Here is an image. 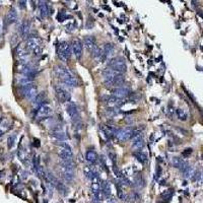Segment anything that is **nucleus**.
Returning a JSON list of instances; mask_svg holds the SVG:
<instances>
[{"mask_svg": "<svg viewBox=\"0 0 203 203\" xmlns=\"http://www.w3.org/2000/svg\"><path fill=\"white\" fill-rule=\"evenodd\" d=\"M54 73L57 78L62 81L65 86L70 87H76L78 86V80L75 75L71 72V70L68 69L64 65H56L54 67Z\"/></svg>", "mask_w": 203, "mask_h": 203, "instance_id": "obj_1", "label": "nucleus"}, {"mask_svg": "<svg viewBox=\"0 0 203 203\" xmlns=\"http://www.w3.org/2000/svg\"><path fill=\"white\" fill-rule=\"evenodd\" d=\"M66 111H67L68 116L70 117V119H71L74 128H75V129L80 128L81 119H80V115H79L78 107L76 106V104L73 103V102H70V103L67 105V107H66Z\"/></svg>", "mask_w": 203, "mask_h": 203, "instance_id": "obj_2", "label": "nucleus"}, {"mask_svg": "<svg viewBox=\"0 0 203 203\" xmlns=\"http://www.w3.org/2000/svg\"><path fill=\"white\" fill-rule=\"evenodd\" d=\"M71 54H72V49L68 42L62 41L59 43V45H57V56H58V58L61 61L66 62L71 57Z\"/></svg>", "mask_w": 203, "mask_h": 203, "instance_id": "obj_3", "label": "nucleus"}, {"mask_svg": "<svg viewBox=\"0 0 203 203\" xmlns=\"http://www.w3.org/2000/svg\"><path fill=\"white\" fill-rule=\"evenodd\" d=\"M108 67L112 68L114 71L122 74V75L127 71V65L123 57H115V58L110 59L108 62Z\"/></svg>", "mask_w": 203, "mask_h": 203, "instance_id": "obj_4", "label": "nucleus"}, {"mask_svg": "<svg viewBox=\"0 0 203 203\" xmlns=\"http://www.w3.org/2000/svg\"><path fill=\"white\" fill-rule=\"evenodd\" d=\"M20 95L25 99L29 101H33L38 95V87L35 83H30L28 85L20 87Z\"/></svg>", "mask_w": 203, "mask_h": 203, "instance_id": "obj_5", "label": "nucleus"}, {"mask_svg": "<svg viewBox=\"0 0 203 203\" xmlns=\"http://www.w3.org/2000/svg\"><path fill=\"white\" fill-rule=\"evenodd\" d=\"M56 98L60 103H66L71 100V94L65 85H56L55 86Z\"/></svg>", "mask_w": 203, "mask_h": 203, "instance_id": "obj_6", "label": "nucleus"}, {"mask_svg": "<svg viewBox=\"0 0 203 203\" xmlns=\"http://www.w3.org/2000/svg\"><path fill=\"white\" fill-rule=\"evenodd\" d=\"M104 82L107 86H113L114 89H116V87H122V85L125 83V77L122 74H118V75L114 77L105 78Z\"/></svg>", "mask_w": 203, "mask_h": 203, "instance_id": "obj_7", "label": "nucleus"}, {"mask_svg": "<svg viewBox=\"0 0 203 203\" xmlns=\"http://www.w3.org/2000/svg\"><path fill=\"white\" fill-rule=\"evenodd\" d=\"M82 48L83 45L80 40L75 39L73 40V42L71 44V49H72V53L74 54V56L76 57V59H80L82 56Z\"/></svg>", "mask_w": 203, "mask_h": 203, "instance_id": "obj_8", "label": "nucleus"}, {"mask_svg": "<svg viewBox=\"0 0 203 203\" xmlns=\"http://www.w3.org/2000/svg\"><path fill=\"white\" fill-rule=\"evenodd\" d=\"M60 175L63 178V180L67 183H72L74 179H75V173L74 170L64 169V167H60Z\"/></svg>", "mask_w": 203, "mask_h": 203, "instance_id": "obj_9", "label": "nucleus"}, {"mask_svg": "<svg viewBox=\"0 0 203 203\" xmlns=\"http://www.w3.org/2000/svg\"><path fill=\"white\" fill-rule=\"evenodd\" d=\"M102 51H103V54H102L101 60H102V62H104L105 60H107L108 58H110V57L114 54L115 46L112 43H107V44H105V46H104Z\"/></svg>", "mask_w": 203, "mask_h": 203, "instance_id": "obj_10", "label": "nucleus"}, {"mask_svg": "<svg viewBox=\"0 0 203 203\" xmlns=\"http://www.w3.org/2000/svg\"><path fill=\"white\" fill-rule=\"evenodd\" d=\"M111 94H112V96H116L119 100H122L123 98L129 96L130 90L126 89V87H116V89L111 90Z\"/></svg>", "mask_w": 203, "mask_h": 203, "instance_id": "obj_11", "label": "nucleus"}, {"mask_svg": "<svg viewBox=\"0 0 203 203\" xmlns=\"http://www.w3.org/2000/svg\"><path fill=\"white\" fill-rule=\"evenodd\" d=\"M19 35L21 38H28L30 36V24L28 19H25L23 23L19 25Z\"/></svg>", "mask_w": 203, "mask_h": 203, "instance_id": "obj_12", "label": "nucleus"}, {"mask_svg": "<svg viewBox=\"0 0 203 203\" xmlns=\"http://www.w3.org/2000/svg\"><path fill=\"white\" fill-rule=\"evenodd\" d=\"M46 99H47V95H46L45 91H42V92H40V94H38L36 98H35L33 100V102H32L35 110H37L38 108H40L42 105L46 104L47 103Z\"/></svg>", "mask_w": 203, "mask_h": 203, "instance_id": "obj_13", "label": "nucleus"}, {"mask_svg": "<svg viewBox=\"0 0 203 203\" xmlns=\"http://www.w3.org/2000/svg\"><path fill=\"white\" fill-rule=\"evenodd\" d=\"M58 156L61 161H71L73 160V152L71 148H60Z\"/></svg>", "mask_w": 203, "mask_h": 203, "instance_id": "obj_14", "label": "nucleus"}, {"mask_svg": "<svg viewBox=\"0 0 203 203\" xmlns=\"http://www.w3.org/2000/svg\"><path fill=\"white\" fill-rule=\"evenodd\" d=\"M15 53L19 60H29V51L26 50L25 46H23L21 44L16 46Z\"/></svg>", "mask_w": 203, "mask_h": 203, "instance_id": "obj_15", "label": "nucleus"}, {"mask_svg": "<svg viewBox=\"0 0 203 203\" xmlns=\"http://www.w3.org/2000/svg\"><path fill=\"white\" fill-rule=\"evenodd\" d=\"M17 12H16V9L14 7H11L10 8V10L8 11L7 13V15L5 16V23H4V26L6 25H12L13 23H15V21L17 20Z\"/></svg>", "mask_w": 203, "mask_h": 203, "instance_id": "obj_16", "label": "nucleus"}, {"mask_svg": "<svg viewBox=\"0 0 203 203\" xmlns=\"http://www.w3.org/2000/svg\"><path fill=\"white\" fill-rule=\"evenodd\" d=\"M101 193L103 197L107 198L109 199L111 197V194H112V190H111V184H110L108 181H102L101 182Z\"/></svg>", "mask_w": 203, "mask_h": 203, "instance_id": "obj_17", "label": "nucleus"}, {"mask_svg": "<svg viewBox=\"0 0 203 203\" xmlns=\"http://www.w3.org/2000/svg\"><path fill=\"white\" fill-rule=\"evenodd\" d=\"M40 47H41V46H40V43L38 41V39H36L35 37H29L28 41H26V45H25L26 50H28L29 52L30 51L34 52Z\"/></svg>", "mask_w": 203, "mask_h": 203, "instance_id": "obj_18", "label": "nucleus"}, {"mask_svg": "<svg viewBox=\"0 0 203 203\" xmlns=\"http://www.w3.org/2000/svg\"><path fill=\"white\" fill-rule=\"evenodd\" d=\"M53 137H54L55 139H57L58 141H65L66 139H67V135H66V133L63 131V129L61 127H58V128H55L54 130L52 131V134H51Z\"/></svg>", "mask_w": 203, "mask_h": 203, "instance_id": "obj_19", "label": "nucleus"}, {"mask_svg": "<svg viewBox=\"0 0 203 203\" xmlns=\"http://www.w3.org/2000/svg\"><path fill=\"white\" fill-rule=\"evenodd\" d=\"M83 45H85V49L87 51L91 52L92 50L95 49L96 45V38L92 36H86L85 37V40H83Z\"/></svg>", "mask_w": 203, "mask_h": 203, "instance_id": "obj_20", "label": "nucleus"}, {"mask_svg": "<svg viewBox=\"0 0 203 203\" xmlns=\"http://www.w3.org/2000/svg\"><path fill=\"white\" fill-rule=\"evenodd\" d=\"M144 144H145L144 138L141 135H138L137 137H135L133 139V142H132L131 146H132V148H133V149H135L136 151H140V149L143 148Z\"/></svg>", "mask_w": 203, "mask_h": 203, "instance_id": "obj_21", "label": "nucleus"}, {"mask_svg": "<svg viewBox=\"0 0 203 203\" xmlns=\"http://www.w3.org/2000/svg\"><path fill=\"white\" fill-rule=\"evenodd\" d=\"M102 101H103L106 105H109V106H113V105L119 106V104L121 103V100H119L118 98H116V96H114L112 95L102 96Z\"/></svg>", "mask_w": 203, "mask_h": 203, "instance_id": "obj_22", "label": "nucleus"}, {"mask_svg": "<svg viewBox=\"0 0 203 203\" xmlns=\"http://www.w3.org/2000/svg\"><path fill=\"white\" fill-rule=\"evenodd\" d=\"M36 113H37V116H47V115L52 113V107L46 103L42 105L40 108H38L36 110Z\"/></svg>", "mask_w": 203, "mask_h": 203, "instance_id": "obj_23", "label": "nucleus"}, {"mask_svg": "<svg viewBox=\"0 0 203 203\" xmlns=\"http://www.w3.org/2000/svg\"><path fill=\"white\" fill-rule=\"evenodd\" d=\"M85 160L87 162H90L91 164H96V162L99 161L98 153L95 151H87L85 153Z\"/></svg>", "mask_w": 203, "mask_h": 203, "instance_id": "obj_24", "label": "nucleus"}, {"mask_svg": "<svg viewBox=\"0 0 203 203\" xmlns=\"http://www.w3.org/2000/svg\"><path fill=\"white\" fill-rule=\"evenodd\" d=\"M16 82H17V85H19L21 87V86L28 85H30V83H33L34 82V79L29 77V76L23 75V76L16 78Z\"/></svg>", "mask_w": 203, "mask_h": 203, "instance_id": "obj_25", "label": "nucleus"}, {"mask_svg": "<svg viewBox=\"0 0 203 203\" xmlns=\"http://www.w3.org/2000/svg\"><path fill=\"white\" fill-rule=\"evenodd\" d=\"M39 8H40V12H41V15L43 17H46L48 14H49V10H50V7L49 5L47 4V2L45 1H39Z\"/></svg>", "mask_w": 203, "mask_h": 203, "instance_id": "obj_26", "label": "nucleus"}, {"mask_svg": "<svg viewBox=\"0 0 203 203\" xmlns=\"http://www.w3.org/2000/svg\"><path fill=\"white\" fill-rule=\"evenodd\" d=\"M133 156L137 158V161L139 162H141V164H143V165H145L147 162V161H148V158H147V156L145 153H143L142 151H134L133 152Z\"/></svg>", "mask_w": 203, "mask_h": 203, "instance_id": "obj_27", "label": "nucleus"}, {"mask_svg": "<svg viewBox=\"0 0 203 203\" xmlns=\"http://www.w3.org/2000/svg\"><path fill=\"white\" fill-rule=\"evenodd\" d=\"M175 113L177 114L178 119H179V120H181V121H186L187 119H188L187 113L185 112L184 110H182V109H177V110L175 111Z\"/></svg>", "mask_w": 203, "mask_h": 203, "instance_id": "obj_28", "label": "nucleus"}, {"mask_svg": "<svg viewBox=\"0 0 203 203\" xmlns=\"http://www.w3.org/2000/svg\"><path fill=\"white\" fill-rule=\"evenodd\" d=\"M91 56H92V58H95V59H101V57H102V54H103V51H102V49L100 47L98 46H96L95 47V49L92 50L91 52Z\"/></svg>", "mask_w": 203, "mask_h": 203, "instance_id": "obj_29", "label": "nucleus"}, {"mask_svg": "<svg viewBox=\"0 0 203 203\" xmlns=\"http://www.w3.org/2000/svg\"><path fill=\"white\" fill-rule=\"evenodd\" d=\"M15 142H16V134H12L10 136H8V138H7V147L9 149L13 148V146L15 145Z\"/></svg>", "mask_w": 203, "mask_h": 203, "instance_id": "obj_30", "label": "nucleus"}, {"mask_svg": "<svg viewBox=\"0 0 203 203\" xmlns=\"http://www.w3.org/2000/svg\"><path fill=\"white\" fill-rule=\"evenodd\" d=\"M194 173H195V172H194V169H193L191 166H188L186 169H185V171L183 172L185 178H191V177H193Z\"/></svg>", "mask_w": 203, "mask_h": 203, "instance_id": "obj_31", "label": "nucleus"}, {"mask_svg": "<svg viewBox=\"0 0 203 203\" xmlns=\"http://www.w3.org/2000/svg\"><path fill=\"white\" fill-rule=\"evenodd\" d=\"M119 113V109L118 108H115V107H110L106 110V114L108 115L109 117H114Z\"/></svg>", "mask_w": 203, "mask_h": 203, "instance_id": "obj_32", "label": "nucleus"}, {"mask_svg": "<svg viewBox=\"0 0 203 203\" xmlns=\"http://www.w3.org/2000/svg\"><path fill=\"white\" fill-rule=\"evenodd\" d=\"M117 194H118V197L120 200L124 201L126 199V194L124 193V191H123L121 185H117Z\"/></svg>", "mask_w": 203, "mask_h": 203, "instance_id": "obj_33", "label": "nucleus"}, {"mask_svg": "<svg viewBox=\"0 0 203 203\" xmlns=\"http://www.w3.org/2000/svg\"><path fill=\"white\" fill-rule=\"evenodd\" d=\"M134 184H135L136 187H139V188L144 187V180H143V178L141 177V176H137V177H135Z\"/></svg>", "mask_w": 203, "mask_h": 203, "instance_id": "obj_34", "label": "nucleus"}, {"mask_svg": "<svg viewBox=\"0 0 203 203\" xmlns=\"http://www.w3.org/2000/svg\"><path fill=\"white\" fill-rule=\"evenodd\" d=\"M36 170V173H37V175L39 176L40 178H45V176H46V172H45V170H44V167L40 165L37 169H35Z\"/></svg>", "mask_w": 203, "mask_h": 203, "instance_id": "obj_35", "label": "nucleus"}, {"mask_svg": "<svg viewBox=\"0 0 203 203\" xmlns=\"http://www.w3.org/2000/svg\"><path fill=\"white\" fill-rule=\"evenodd\" d=\"M176 110L174 109V107L172 105H170L169 107H167V116H169L170 118H172L174 116V113H175Z\"/></svg>", "mask_w": 203, "mask_h": 203, "instance_id": "obj_36", "label": "nucleus"}, {"mask_svg": "<svg viewBox=\"0 0 203 203\" xmlns=\"http://www.w3.org/2000/svg\"><path fill=\"white\" fill-rule=\"evenodd\" d=\"M130 198H131V199H133V201H138L140 199V195L137 192L133 191V192H132V194H131Z\"/></svg>", "mask_w": 203, "mask_h": 203, "instance_id": "obj_37", "label": "nucleus"}, {"mask_svg": "<svg viewBox=\"0 0 203 203\" xmlns=\"http://www.w3.org/2000/svg\"><path fill=\"white\" fill-rule=\"evenodd\" d=\"M109 156H110V158H111V161L113 162V165L116 166V162H117V160H116L117 156H116V154L111 151V152H109Z\"/></svg>", "mask_w": 203, "mask_h": 203, "instance_id": "obj_38", "label": "nucleus"}, {"mask_svg": "<svg viewBox=\"0 0 203 203\" xmlns=\"http://www.w3.org/2000/svg\"><path fill=\"white\" fill-rule=\"evenodd\" d=\"M33 165H34L35 169H37V167L40 166V157L39 156H35L33 158Z\"/></svg>", "mask_w": 203, "mask_h": 203, "instance_id": "obj_39", "label": "nucleus"}, {"mask_svg": "<svg viewBox=\"0 0 203 203\" xmlns=\"http://www.w3.org/2000/svg\"><path fill=\"white\" fill-rule=\"evenodd\" d=\"M191 153H192V149L188 148V149H185V151L183 152V156H190Z\"/></svg>", "mask_w": 203, "mask_h": 203, "instance_id": "obj_40", "label": "nucleus"}, {"mask_svg": "<svg viewBox=\"0 0 203 203\" xmlns=\"http://www.w3.org/2000/svg\"><path fill=\"white\" fill-rule=\"evenodd\" d=\"M19 6L21 9H25L26 7V1H19Z\"/></svg>", "mask_w": 203, "mask_h": 203, "instance_id": "obj_41", "label": "nucleus"}, {"mask_svg": "<svg viewBox=\"0 0 203 203\" xmlns=\"http://www.w3.org/2000/svg\"><path fill=\"white\" fill-rule=\"evenodd\" d=\"M2 40V25L0 23V41Z\"/></svg>", "mask_w": 203, "mask_h": 203, "instance_id": "obj_42", "label": "nucleus"}, {"mask_svg": "<svg viewBox=\"0 0 203 203\" xmlns=\"http://www.w3.org/2000/svg\"><path fill=\"white\" fill-rule=\"evenodd\" d=\"M3 176H4V172L3 171H0V179H1Z\"/></svg>", "mask_w": 203, "mask_h": 203, "instance_id": "obj_43", "label": "nucleus"}]
</instances>
